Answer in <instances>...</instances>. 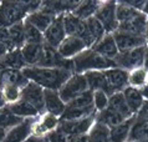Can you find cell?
<instances>
[{
	"label": "cell",
	"instance_id": "obj_1",
	"mask_svg": "<svg viewBox=\"0 0 148 142\" xmlns=\"http://www.w3.org/2000/svg\"><path fill=\"white\" fill-rule=\"evenodd\" d=\"M27 81L35 82L44 90L59 91L61 86L71 77V71L56 68H40V66H25L21 70Z\"/></svg>",
	"mask_w": 148,
	"mask_h": 142
},
{
	"label": "cell",
	"instance_id": "obj_2",
	"mask_svg": "<svg viewBox=\"0 0 148 142\" xmlns=\"http://www.w3.org/2000/svg\"><path fill=\"white\" fill-rule=\"evenodd\" d=\"M41 8L40 1H3L0 3V28H10Z\"/></svg>",
	"mask_w": 148,
	"mask_h": 142
},
{
	"label": "cell",
	"instance_id": "obj_3",
	"mask_svg": "<svg viewBox=\"0 0 148 142\" xmlns=\"http://www.w3.org/2000/svg\"><path fill=\"white\" fill-rule=\"evenodd\" d=\"M72 64L73 70L76 72H82L90 69H110L114 65V61L101 56L93 50H87V51L77 54L75 59L72 60Z\"/></svg>",
	"mask_w": 148,
	"mask_h": 142
},
{
	"label": "cell",
	"instance_id": "obj_4",
	"mask_svg": "<svg viewBox=\"0 0 148 142\" xmlns=\"http://www.w3.org/2000/svg\"><path fill=\"white\" fill-rule=\"evenodd\" d=\"M87 89H88V83L85 75L76 74V75H71V77L61 86V89L57 92H59L60 97L64 102L69 103L71 100L80 96L81 94H84L85 91H87Z\"/></svg>",
	"mask_w": 148,
	"mask_h": 142
},
{
	"label": "cell",
	"instance_id": "obj_5",
	"mask_svg": "<svg viewBox=\"0 0 148 142\" xmlns=\"http://www.w3.org/2000/svg\"><path fill=\"white\" fill-rule=\"evenodd\" d=\"M146 48L141 46L130 51H126L123 54L116 56L114 59V64H118L120 66L125 69H133V68H138V66L143 65L145 62V55H146Z\"/></svg>",
	"mask_w": 148,
	"mask_h": 142
},
{
	"label": "cell",
	"instance_id": "obj_6",
	"mask_svg": "<svg viewBox=\"0 0 148 142\" xmlns=\"http://www.w3.org/2000/svg\"><path fill=\"white\" fill-rule=\"evenodd\" d=\"M21 100H25L34 106L39 112L45 108L44 105V89L38 83L29 81L25 86L21 87Z\"/></svg>",
	"mask_w": 148,
	"mask_h": 142
},
{
	"label": "cell",
	"instance_id": "obj_7",
	"mask_svg": "<svg viewBox=\"0 0 148 142\" xmlns=\"http://www.w3.org/2000/svg\"><path fill=\"white\" fill-rule=\"evenodd\" d=\"M98 21L105 28V31H113L118 28V21L116 19V4L114 3H106L98 8L95 14Z\"/></svg>",
	"mask_w": 148,
	"mask_h": 142
},
{
	"label": "cell",
	"instance_id": "obj_8",
	"mask_svg": "<svg viewBox=\"0 0 148 142\" xmlns=\"http://www.w3.org/2000/svg\"><path fill=\"white\" fill-rule=\"evenodd\" d=\"M34 122V119H24L20 123L6 131V135L4 137L3 142H24L25 140H27L31 136Z\"/></svg>",
	"mask_w": 148,
	"mask_h": 142
},
{
	"label": "cell",
	"instance_id": "obj_9",
	"mask_svg": "<svg viewBox=\"0 0 148 142\" xmlns=\"http://www.w3.org/2000/svg\"><path fill=\"white\" fill-rule=\"evenodd\" d=\"M106 82V94H112L126 86L128 81V74L122 69H110L103 72Z\"/></svg>",
	"mask_w": 148,
	"mask_h": 142
},
{
	"label": "cell",
	"instance_id": "obj_10",
	"mask_svg": "<svg viewBox=\"0 0 148 142\" xmlns=\"http://www.w3.org/2000/svg\"><path fill=\"white\" fill-rule=\"evenodd\" d=\"M62 16L64 15H59L57 18H55L52 20L51 25L47 28V30L44 32L45 44L50 45V46L55 49L59 48V45L66 37V34H65V30H64V25H62Z\"/></svg>",
	"mask_w": 148,
	"mask_h": 142
},
{
	"label": "cell",
	"instance_id": "obj_11",
	"mask_svg": "<svg viewBox=\"0 0 148 142\" xmlns=\"http://www.w3.org/2000/svg\"><path fill=\"white\" fill-rule=\"evenodd\" d=\"M113 39L117 45V49L123 52L141 48L146 44V39L143 35L128 34V32H121V31H117L116 34H114Z\"/></svg>",
	"mask_w": 148,
	"mask_h": 142
},
{
	"label": "cell",
	"instance_id": "obj_12",
	"mask_svg": "<svg viewBox=\"0 0 148 142\" xmlns=\"http://www.w3.org/2000/svg\"><path fill=\"white\" fill-rule=\"evenodd\" d=\"M92 122H93L92 117H84L75 121H62V123L60 125L57 130L64 132L65 135H67L70 137L80 136V135H85L88 131Z\"/></svg>",
	"mask_w": 148,
	"mask_h": 142
},
{
	"label": "cell",
	"instance_id": "obj_13",
	"mask_svg": "<svg viewBox=\"0 0 148 142\" xmlns=\"http://www.w3.org/2000/svg\"><path fill=\"white\" fill-rule=\"evenodd\" d=\"M85 48V43L77 36H66L56 50L62 59H70L71 56H75L81 52Z\"/></svg>",
	"mask_w": 148,
	"mask_h": 142
},
{
	"label": "cell",
	"instance_id": "obj_14",
	"mask_svg": "<svg viewBox=\"0 0 148 142\" xmlns=\"http://www.w3.org/2000/svg\"><path fill=\"white\" fill-rule=\"evenodd\" d=\"M44 105L49 114L54 116H61L65 111V102L61 100L57 91L44 90Z\"/></svg>",
	"mask_w": 148,
	"mask_h": 142
},
{
	"label": "cell",
	"instance_id": "obj_15",
	"mask_svg": "<svg viewBox=\"0 0 148 142\" xmlns=\"http://www.w3.org/2000/svg\"><path fill=\"white\" fill-rule=\"evenodd\" d=\"M147 28V16L145 14L139 12L134 18L127 20L125 23H121L118 25V29L121 32H128V34H136V35H143L145 36Z\"/></svg>",
	"mask_w": 148,
	"mask_h": 142
},
{
	"label": "cell",
	"instance_id": "obj_16",
	"mask_svg": "<svg viewBox=\"0 0 148 142\" xmlns=\"http://www.w3.org/2000/svg\"><path fill=\"white\" fill-rule=\"evenodd\" d=\"M54 19H55L54 15L49 14L47 11L41 9V10H38V11H34V12H31V14H29L25 18V21L31 24L32 26H35L39 31L45 32L47 30V28L51 25Z\"/></svg>",
	"mask_w": 148,
	"mask_h": 142
},
{
	"label": "cell",
	"instance_id": "obj_17",
	"mask_svg": "<svg viewBox=\"0 0 148 142\" xmlns=\"http://www.w3.org/2000/svg\"><path fill=\"white\" fill-rule=\"evenodd\" d=\"M27 79L24 76L21 70L13 69H3L0 70V89L4 85H16V86H25L27 83Z\"/></svg>",
	"mask_w": 148,
	"mask_h": 142
},
{
	"label": "cell",
	"instance_id": "obj_18",
	"mask_svg": "<svg viewBox=\"0 0 148 142\" xmlns=\"http://www.w3.org/2000/svg\"><path fill=\"white\" fill-rule=\"evenodd\" d=\"M93 51H96L101 56L107 57L110 60L118 55V49L112 35H106L98 43H96V45L93 46Z\"/></svg>",
	"mask_w": 148,
	"mask_h": 142
},
{
	"label": "cell",
	"instance_id": "obj_19",
	"mask_svg": "<svg viewBox=\"0 0 148 142\" xmlns=\"http://www.w3.org/2000/svg\"><path fill=\"white\" fill-rule=\"evenodd\" d=\"M25 66L26 65H25V62H24L20 49L10 50L3 59H0V70H3V69L23 70Z\"/></svg>",
	"mask_w": 148,
	"mask_h": 142
},
{
	"label": "cell",
	"instance_id": "obj_20",
	"mask_svg": "<svg viewBox=\"0 0 148 142\" xmlns=\"http://www.w3.org/2000/svg\"><path fill=\"white\" fill-rule=\"evenodd\" d=\"M20 51L26 66H36L42 51V44H24Z\"/></svg>",
	"mask_w": 148,
	"mask_h": 142
},
{
	"label": "cell",
	"instance_id": "obj_21",
	"mask_svg": "<svg viewBox=\"0 0 148 142\" xmlns=\"http://www.w3.org/2000/svg\"><path fill=\"white\" fill-rule=\"evenodd\" d=\"M8 107H9V110L13 112L15 116H18L20 119H34L39 115V111L36 110L34 106L21 99H20L18 102L8 105Z\"/></svg>",
	"mask_w": 148,
	"mask_h": 142
},
{
	"label": "cell",
	"instance_id": "obj_22",
	"mask_svg": "<svg viewBox=\"0 0 148 142\" xmlns=\"http://www.w3.org/2000/svg\"><path fill=\"white\" fill-rule=\"evenodd\" d=\"M9 31V45L10 49H20L25 44V35H24V21L18 23L13 26L8 28Z\"/></svg>",
	"mask_w": 148,
	"mask_h": 142
},
{
	"label": "cell",
	"instance_id": "obj_23",
	"mask_svg": "<svg viewBox=\"0 0 148 142\" xmlns=\"http://www.w3.org/2000/svg\"><path fill=\"white\" fill-rule=\"evenodd\" d=\"M108 108L116 111L117 114H120L125 119L130 117L131 114H132L131 110H130V107L127 106L126 100H125V97H123V94H120V92L113 94L112 96H111V99L108 100Z\"/></svg>",
	"mask_w": 148,
	"mask_h": 142
},
{
	"label": "cell",
	"instance_id": "obj_24",
	"mask_svg": "<svg viewBox=\"0 0 148 142\" xmlns=\"http://www.w3.org/2000/svg\"><path fill=\"white\" fill-rule=\"evenodd\" d=\"M132 126V120L123 121L122 123L112 127L110 130V142H125Z\"/></svg>",
	"mask_w": 148,
	"mask_h": 142
},
{
	"label": "cell",
	"instance_id": "obj_25",
	"mask_svg": "<svg viewBox=\"0 0 148 142\" xmlns=\"http://www.w3.org/2000/svg\"><path fill=\"white\" fill-rule=\"evenodd\" d=\"M123 97L126 100L127 106L130 107L131 112H134L141 108L142 103V95L137 89H133V87H127V89L123 91Z\"/></svg>",
	"mask_w": 148,
	"mask_h": 142
},
{
	"label": "cell",
	"instance_id": "obj_26",
	"mask_svg": "<svg viewBox=\"0 0 148 142\" xmlns=\"http://www.w3.org/2000/svg\"><path fill=\"white\" fill-rule=\"evenodd\" d=\"M98 10V3L97 1H82L79 3V5L73 10V15L81 20H87L88 18L95 14Z\"/></svg>",
	"mask_w": 148,
	"mask_h": 142
},
{
	"label": "cell",
	"instance_id": "obj_27",
	"mask_svg": "<svg viewBox=\"0 0 148 142\" xmlns=\"http://www.w3.org/2000/svg\"><path fill=\"white\" fill-rule=\"evenodd\" d=\"M87 142H110V128L101 122L96 123L87 136Z\"/></svg>",
	"mask_w": 148,
	"mask_h": 142
},
{
	"label": "cell",
	"instance_id": "obj_28",
	"mask_svg": "<svg viewBox=\"0 0 148 142\" xmlns=\"http://www.w3.org/2000/svg\"><path fill=\"white\" fill-rule=\"evenodd\" d=\"M24 119H20V117H18V116H15L13 112L9 110L8 106L0 108V128L9 130V128L14 127L18 123H20Z\"/></svg>",
	"mask_w": 148,
	"mask_h": 142
},
{
	"label": "cell",
	"instance_id": "obj_29",
	"mask_svg": "<svg viewBox=\"0 0 148 142\" xmlns=\"http://www.w3.org/2000/svg\"><path fill=\"white\" fill-rule=\"evenodd\" d=\"M126 119L121 116L120 114H117L116 111L111 110V108H106V110L102 111V114L100 115V117H98V122L106 125V126H110V127H114L117 126V125L122 123L123 121Z\"/></svg>",
	"mask_w": 148,
	"mask_h": 142
},
{
	"label": "cell",
	"instance_id": "obj_30",
	"mask_svg": "<svg viewBox=\"0 0 148 142\" xmlns=\"http://www.w3.org/2000/svg\"><path fill=\"white\" fill-rule=\"evenodd\" d=\"M67 107L71 108H93V94L91 91H85L67 103Z\"/></svg>",
	"mask_w": 148,
	"mask_h": 142
},
{
	"label": "cell",
	"instance_id": "obj_31",
	"mask_svg": "<svg viewBox=\"0 0 148 142\" xmlns=\"http://www.w3.org/2000/svg\"><path fill=\"white\" fill-rule=\"evenodd\" d=\"M24 35H25V44H44V34L25 20H24Z\"/></svg>",
	"mask_w": 148,
	"mask_h": 142
},
{
	"label": "cell",
	"instance_id": "obj_32",
	"mask_svg": "<svg viewBox=\"0 0 148 142\" xmlns=\"http://www.w3.org/2000/svg\"><path fill=\"white\" fill-rule=\"evenodd\" d=\"M85 77L87 80L88 86L93 90H101L106 94V82L103 77V72H98V71H91V72H86Z\"/></svg>",
	"mask_w": 148,
	"mask_h": 142
},
{
	"label": "cell",
	"instance_id": "obj_33",
	"mask_svg": "<svg viewBox=\"0 0 148 142\" xmlns=\"http://www.w3.org/2000/svg\"><path fill=\"white\" fill-rule=\"evenodd\" d=\"M82 20L76 18L73 14H66L62 16V25H64V30L65 34L67 36H75L77 30L80 28Z\"/></svg>",
	"mask_w": 148,
	"mask_h": 142
},
{
	"label": "cell",
	"instance_id": "obj_34",
	"mask_svg": "<svg viewBox=\"0 0 148 142\" xmlns=\"http://www.w3.org/2000/svg\"><path fill=\"white\" fill-rule=\"evenodd\" d=\"M131 141L148 142V122H138L130 131Z\"/></svg>",
	"mask_w": 148,
	"mask_h": 142
},
{
	"label": "cell",
	"instance_id": "obj_35",
	"mask_svg": "<svg viewBox=\"0 0 148 142\" xmlns=\"http://www.w3.org/2000/svg\"><path fill=\"white\" fill-rule=\"evenodd\" d=\"M3 94L5 96L6 103L8 105H11V103L18 102L20 99H21V87L16 86V85H4L1 87Z\"/></svg>",
	"mask_w": 148,
	"mask_h": 142
},
{
	"label": "cell",
	"instance_id": "obj_36",
	"mask_svg": "<svg viewBox=\"0 0 148 142\" xmlns=\"http://www.w3.org/2000/svg\"><path fill=\"white\" fill-rule=\"evenodd\" d=\"M138 14H139L138 10L133 9L132 6L127 5L125 3L116 8V19H117V21H120V23H125L127 20L134 18V16Z\"/></svg>",
	"mask_w": 148,
	"mask_h": 142
},
{
	"label": "cell",
	"instance_id": "obj_37",
	"mask_svg": "<svg viewBox=\"0 0 148 142\" xmlns=\"http://www.w3.org/2000/svg\"><path fill=\"white\" fill-rule=\"evenodd\" d=\"M86 24H87L88 30H90V32H91L92 37L95 39V43H98V41L105 36V28L102 26V24L98 21L95 16L88 18L87 20H86Z\"/></svg>",
	"mask_w": 148,
	"mask_h": 142
},
{
	"label": "cell",
	"instance_id": "obj_38",
	"mask_svg": "<svg viewBox=\"0 0 148 142\" xmlns=\"http://www.w3.org/2000/svg\"><path fill=\"white\" fill-rule=\"evenodd\" d=\"M93 105L96 106L97 110L103 111L105 108L108 107V99L103 91L101 90H96L93 92Z\"/></svg>",
	"mask_w": 148,
	"mask_h": 142
},
{
	"label": "cell",
	"instance_id": "obj_39",
	"mask_svg": "<svg viewBox=\"0 0 148 142\" xmlns=\"http://www.w3.org/2000/svg\"><path fill=\"white\" fill-rule=\"evenodd\" d=\"M128 80L133 86H142L146 81V71L142 69L134 70L133 72L130 75Z\"/></svg>",
	"mask_w": 148,
	"mask_h": 142
},
{
	"label": "cell",
	"instance_id": "obj_40",
	"mask_svg": "<svg viewBox=\"0 0 148 142\" xmlns=\"http://www.w3.org/2000/svg\"><path fill=\"white\" fill-rule=\"evenodd\" d=\"M46 139H47L49 142H70V136L65 135L64 132H61L59 130L51 131L47 135Z\"/></svg>",
	"mask_w": 148,
	"mask_h": 142
},
{
	"label": "cell",
	"instance_id": "obj_41",
	"mask_svg": "<svg viewBox=\"0 0 148 142\" xmlns=\"http://www.w3.org/2000/svg\"><path fill=\"white\" fill-rule=\"evenodd\" d=\"M138 119L143 121V122H148V102L143 103L141 106V110H139L138 114Z\"/></svg>",
	"mask_w": 148,
	"mask_h": 142
},
{
	"label": "cell",
	"instance_id": "obj_42",
	"mask_svg": "<svg viewBox=\"0 0 148 142\" xmlns=\"http://www.w3.org/2000/svg\"><path fill=\"white\" fill-rule=\"evenodd\" d=\"M0 43L6 44L8 46H9V49H10V45H9V31H8L6 28H0Z\"/></svg>",
	"mask_w": 148,
	"mask_h": 142
},
{
	"label": "cell",
	"instance_id": "obj_43",
	"mask_svg": "<svg viewBox=\"0 0 148 142\" xmlns=\"http://www.w3.org/2000/svg\"><path fill=\"white\" fill-rule=\"evenodd\" d=\"M9 51H10V49H9V46H8L6 44L0 43V59H3V57L5 56Z\"/></svg>",
	"mask_w": 148,
	"mask_h": 142
},
{
	"label": "cell",
	"instance_id": "obj_44",
	"mask_svg": "<svg viewBox=\"0 0 148 142\" xmlns=\"http://www.w3.org/2000/svg\"><path fill=\"white\" fill-rule=\"evenodd\" d=\"M45 137H40V136H35V135H31L27 140H25L24 142H44Z\"/></svg>",
	"mask_w": 148,
	"mask_h": 142
},
{
	"label": "cell",
	"instance_id": "obj_45",
	"mask_svg": "<svg viewBox=\"0 0 148 142\" xmlns=\"http://www.w3.org/2000/svg\"><path fill=\"white\" fill-rule=\"evenodd\" d=\"M5 106H8V103H6L5 96H4V94H3V90L0 89V108L5 107Z\"/></svg>",
	"mask_w": 148,
	"mask_h": 142
},
{
	"label": "cell",
	"instance_id": "obj_46",
	"mask_svg": "<svg viewBox=\"0 0 148 142\" xmlns=\"http://www.w3.org/2000/svg\"><path fill=\"white\" fill-rule=\"evenodd\" d=\"M139 92H141L142 97H146V99L148 100V85H146V86L142 89V91H139Z\"/></svg>",
	"mask_w": 148,
	"mask_h": 142
},
{
	"label": "cell",
	"instance_id": "obj_47",
	"mask_svg": "<svg viewBox=\"0 0 148 142\" xmlns=\"http://www.w3.org/2000/svg\"><path fill=\"white\" fill-rule=\"evenodd\" d=\"M6 131H8V130H4V128H0V142H3L4 137H5V135H6Z\"/></svg>",
	"mask_w": 148,
	"mask_h": 142
},
{
	"label": "cell",
	"instance_id": "obj_48",
	"mask_svg": "<svg viewBox=\"0 0 148 142\" xmlns=\"http://www.w3.org/2000/svg\"><path fill=\"white\" fill-rule=\"evenodd\" d=\"M143 64H145V66L148 69V50L146 51V55H145V62H143Z\"/></svg>",
	"mask_w": 148,
	"mask_h": 142
},
{
	"label": "cell",
	"instance_id": "obj_49",
	"mask_svg": "<svg viewBox=\"0 0 148 142\" xmlns=\"http://www.w3.org/2000/svg\"><path fill=\"white\" fill-rule=\"evenodd\" d=\"M145 39L147 40V43H148V24H147V28H146V32H145Z\"/></svg>",
	"mask_w": 148,
	"mask_h": 142
},
{
	"label": "cell",
	"instance_id": "obj_50",
	"mask_svg": "<svg viewBox=\"0 0 148 142\" xmlns=\"http://www.w3.org/2000/svg\"><path fill=\"white\" fill-rule=\"evenodd\" d=\"M145 11H146V12H148V3H146V4H145Z\"/></svg>",
	"mask_w": 148,
	"mask_h": 142
},
{
	"label": "cell",
	"instance_id": "obj_51",
	"mask_svg": "<svg viewBox=\"0 0 148 142\" xmlns=\"http://www.w3.org/2000/svg\"><path fill=\"white\" fill-rule=\"evenodd\" d=\"M44 142H49V141H47V139H46V137H45V140H44Z\"/></svg>",
	"mask_w": 148,
	"mask_h": 142
},
{
	"label": "cell",
	"instance_id": "obj_52",
	"mask_svg": "<svg viewBox=\"0 0 148 142\" xmlns=\"http://www.w3.org/2000/svg\"><path fill=\"white\" fill-rule=\"evenodd\" d=\"M130 142H137V141H130Z\"/></svg>",
	"mask_w": 148,
	"mask_h": 142
}]
</instances>
